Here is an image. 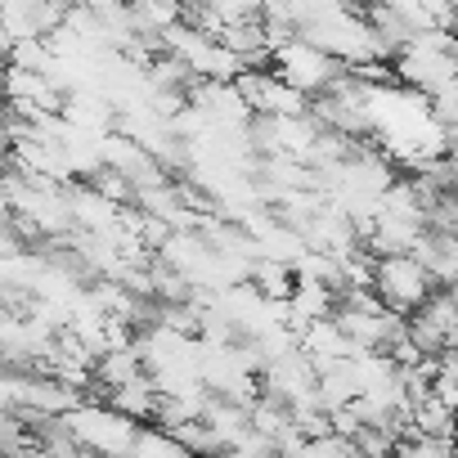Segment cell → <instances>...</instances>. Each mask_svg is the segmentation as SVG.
I'll use <instances>...</instances> for the list:
<instances>
[{
  "instance_id": "5",
  "label": "cell",
  "mask_w": 458,
  "mask_h": 458,
  "mask_svg": "<svg viewBox=\"0 0 458 458\" xmlns=\"http://www.w3.org/2000/svg\"><path fill=\"white\" fill-rule=\"evenodd\" d=\"M409 257L427 270V279H431L440 293L458 288V239H454V234H440V229H422Z\"/></svg>"
},
{
  "instance_id": "3",
  "label": "cell",
  "mask_w": 458,
  "mask_h": 458,
  "mask_svg": "<svg viewBox=\"0 0 458 458\" xmlns=\"http://www.w3.org/2000/svg\"><path fill=\"white\" fill-rule=\"evenodd\" d=\"M275 77H279L284 86H293L297 95L319 99V95H328V90L346 77V68H342L337 59H328L324 50L306 46V41H288V46L275 50Z\"/></svg>"
},
{
  "instance_id": "6",
  "label": "cell",
  "mask_w": 458,
  "mask_h": 458,
  "mask_svg": "<svg viewBox=\"0 0 458 458\" xmlns=\"http://www.w3.org/2000/svg\"><path fill=\"white\" fill-rule=\"evenodd\" d=\"M404 436H431V440H454L458 436V413L454 409H445L436 395H427V400H418L413 404V413H409V427H404Z\"/></svg>"
},
{
  "instance_id": "7",
  "label": "cell",
  "mask_w": 458,
  "mask_h": 458,
  "mask_svg": "<svg viewBox=\"0 0 458 458\" xmlns=\"http://www.w3.org/2000/svg\"><path fill=\"white\" fill-rule=\"evenodd\" d=\"M248 284H252L266 301H275V306H288L293 293H297V275H293V266H284V261H266V257L252 266Z\"/></svg>"
},
{
  "instance_id": "11",
  "label": "cell",
  "mask_w": 458,
  "mask_h": 458,
  "mask_svg": "<svg viewBox=\"0 0 458 458\" xmlns=\"http://www.w3.org/2000/svg\"><path fill=\"white\" fill-rule=\"evenodd\" d=\"M0 117H5V113H0Z\"/></svg>"
},
{
  "instance_id": "4",
  "label": "cell",
  "mask_w": 458,
  "mask_h": 458,
  "mask_svg": "<svg viewBox=\"0 0 458 458\" xmlns=\"http://www.w3.org/2000/svg\"><path fill=\"white\" fill-rule=\"evenodd\" d=\"M234 86L248 99L252 117H306L310 113V99L297 95L293 86H284L275 72H243Z\"/></svg>"
},
{
  "instance_id": "9",
  "label": "cell",
  "mask_w": 458,
  "mask_h": 458,
  "mask_svg": "<svg viewBox=\"0 0 458 458\" xmlns=\"http://www.w3.org/2000/svg\"><path fill=\"white\" fill-rule=\"evenodd\" d=\"M395 458H454V440H431V436H400Z\"/></svg>"
},
{
  "instance_id": "1",
  "label": "cell",
  "mask_w": 458,
  "mask_h": 458,
  "mask_svg": "<svg viewBox=\"0 0 458 458\" xmlns=\"http://www.w3.org/2000/svg\"><path fill=\"white\" fill-rule=\"evenodd\" d=\"M68 431L77 436V445L86 454H99V458H131L135 449V436H140V422L113 413L108 404L99 400H81L72 413H64Z\"/></svg>"
},
{
  "instance_id": "2",
  "label": "cell",
  "mask_w": 458,
  "mask_h": 458,
  "mask_svg": "<svg viewBox=\"0 0 458 458\" xmlns=\"http://www.w3.org/2000/svg\"><path fill=\"white\" fill-rule=\"evenodd\" d=\"M373 293L382 301L386 315L395 319H409L427 306V297L436 293V284L427 279V270L413 261V257H382L377 270H373Z\"/></svg>"
},
{
  "instance_id": "10",
  "label": "cell",
  "mask_w": 458,
  "mask_h": 458,
  "mask_svg": "<svg viewBox=\"0 0 458 458\" xmlns=\"http://www.w3.org/2000/svg\"><path fill=\"white\" fill-rule=\"evenodd\" d=\"M297 458H355V445L346 436H319V440H306Z\"/></svg>"
},
{
  "instance_id": "8",
  "label": "cell",
  "mask_w": 458,
  "mask_h": 458,
  "mask_svg": "<svg viewBox=\"0 0 458 458\" xmlns=\"http://www.w3.org/2000/svg\"><path fill=\"white\" fill-rule=\"evenodd\" d=\"M131 458H189L162 427H140V436H135V449H131Z\"/></svg>"
}]
</instances>
